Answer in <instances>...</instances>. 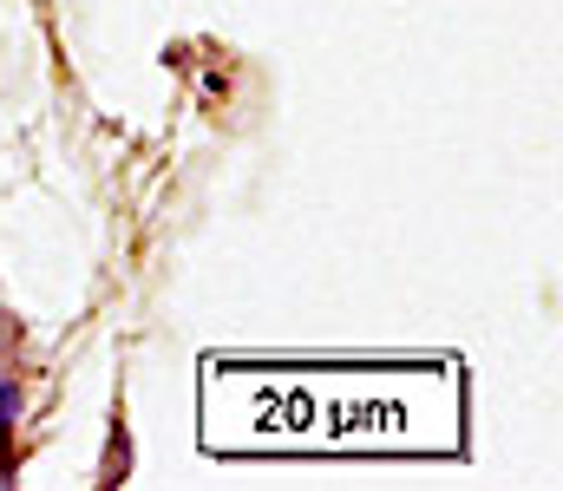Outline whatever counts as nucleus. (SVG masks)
Listing matches in <instances>:
<instances>
[{"instance_id": "nucleus-1", "label": "nucleus", "mask_w": 563, "mask_h": 491, "mask_svg": "<svg viewBox=\"0 0 563 491\" xmlns=\"http://www.w3.org/2000/svg\"><path fill=\"white\" fill-rule=\"evenodd\" d=\"M13 420H20V373H13V354H7V327H0V466H7V439H13Z\"/></svg>"}]
</instances>
